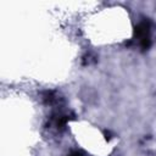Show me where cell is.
<instances>
[{"label":"cell","mask_w":156,"mask_h":156,"mask_svg":"<svg viewBox=\"0 0 156 156\" xmlns=\"http://www.w3.org/2000/svg\"><path fill=\"white\" fill-rule=\"evenodd\" d=\"M134 40L136 45L143 50H147L151 45V26L147 20H143L138 23L134 30Z\"/></svg>","instance_id":"6da1fadb"},{"label":"cell","mask_w":156,"mask_h":156,"mask_svg":"<svg viewBox=\"0 0 156 156\" xmlns=\"http://www.w3.org/2000/svg\"><path fill=\"white\" fill-rule=\"evenodd\" d=\"M67 156H88V155H87V154H84L83 151H78V150H76V151L69 152Z\"/></svg>","instance_id":"7a4b0ae2"}]
</instances>
